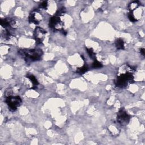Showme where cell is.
Listing matches in <instances>:
<instances>
[{
    "label": "cell",
    "instance_id": "6",
    "mask_svg": "<svg viewBox=\"0 0 145 145\" xmlns=\"http://www.w3.org/2000/svg\"><path fill=\"white\" fill-rule=\"evenodd\" d=\"M46 35V31L42 28L40 27H37L34 31V37L37 44H42Z\"/></svg>",
    "mask_w": 145,
    "mask_h": 145
},
{
    "label": "cell",
    "instance_id": "17",
    "mask_svg": "<svg viewBox=\"0 0 145 145\" xmlns=\"http://www.w3.org/2000/svg\"><path fill=\"white\" fill-rule=\"evenodd\" d=\"M140 53L144 57V48H141V49H140Z\"/></svg>",
    "mask_w": 145,
    "mask_h": 145
},
{
    "label": "cell",
    "instance_id": "3",
    "mask_svg": "<svg viewBox=\"0 0 145 145\" xmlns=\"http://www.w3.org/2000/svg\"><path fill=\"white\" fill-rule=\"evenodd\" d=\"M5 102L7 104L8 107L9 108L10 111L11 112H15L17 110V108L22 104V99L19 96H7Z\"/></svg>",
    "mask_w": 145,
    "mask_h": 145
},
{
    "label": "cell",
    "instance_id": "14",
    "mask_svg": "<svg viewBox=\"0 0 145 145\" xmlns=\"http://www.w3.org/2000/svg\"><path fill=\"white\" fill-rule=\"evenodd\" d=\"M128 18H129V19L130 22H132L134 23L137 21V19L135 18V17L134 16L132 12H130V13L128 14Z\"/></svg>",
    "mask_w": 145,
    "mask_h": 145
},
{
    "label": "cell",
    "instance_id": "10",
    "mask_svg": "<svg viewBox=\"0 0 145 145\" xmlns=\"http://www.w3.org/2000/svg\"><path fill=\"white\" fill-rule=\"evenodd\" d=\"M27 78H29L31 81L32 82V83H33V88H34L35 87H36V86H37L38 85V80L36 78L35 76L33 75H32V74H30V75H27Z\"/></svg>",
    "mask_w": 145,
    "mask_h": 145
},
{
    "label": "cell",
    "instance_id": "4",
    "mask_svg": "<svg viewBox=\"0 0 145 145\" xmlns=\"http://www.w3.org/2000/svg\"><path fill=\"white\" fill-rule=\"evenodd\" d=\"M63 25V22L61 21V18L59 16H53L49 20V27L53 30L62 31L64 30Z\"/></svg>",
    "mask_w": 145,
    "mask_h": 145
},
{
    "label": "cell",
    "instance_id": "13",
    "mask_svg": "<svg viewBox=\"0 0 145 145\" xmlns=\"http://www.w3.org/2000/svg\"><path fill=\"white\" fill-rule=\"evenodd\" d=\"M92 67L94 68V69H99V68H101L103 67V65L101 62L98 61V60H95L94 62L92 63Z\"/></svg>",
    "mask_w": 145,
    "mask_h": 145
},
{
    "label": "cell",
    "instance_id": "12",
    "mask_svg": "<svg viewBox=\"0 0 145 145\" xmlns=\"http://www.w3.org/2000/svg\"><path fill=\"white\" fill-rule=\"evenodd\" d=\"M86 50H87V52L88 55L90 56V57L92 59H93L94 60H96V54H95V53L94 52V50L92 49V48H86Z\"/></svg>",
    "mask_w": 145,
    "mask_h": 145
},
{
    "label": "cell",
    "instance_id": "7",
    "mask_svg": "<svg viewBox=\"0 0 145 145\" xmlns=\"http://www.w3.org/2000/svg\"><path fill=\"white\" fill-rule=\"evenodd\" d=\"M43 17L38 10H34L29 15V22L30 23L39 24L42 21Z\"/></svg>",
    "mask_w": 145,
    "mask_h": 145
},
{
    "label": "cell",
    "instance_id": "16",
    "mask_svg": "<svg viewBox=\"0 0 145 145\" xmlns=\"http://www.w3.org/2000/svg\"><path fill=\"white\" fill-rule=\"evenodd\" d=\"M48 6V1H43L41 4H40V7L42 8V9H47Z\"/></svg>",
    "mask_w": 145,
    "mask_h": 145
},
{
    "label": "cell",
    "instance_id": "2",
    "mask_svg": "<svg viewBox=\"0 0 145 145\" xmlns=\"http://www.w3.org/2000/svg\"><path fill=\"white\" fill-rule=\"evenodd\" d=\"M133 81V75L132 72H125L121 74L117 77L115 83L118 87L124 88L128 86V84L131 83Z\"/></svg>",
    "mask_w": 145,
    "mask_h": 145
},
{
    "label": "cell",
    "instance_id": "8",
    "mask_svg": "<svg viewBox=\"0 0 145 145\" xmlns=\"http://www.w3.org/2000/svg\"><path fill=\"white\" fill-rule=\"evenodd\" d=\"M115 46L117 49H119V50L125 49V43L123 39H122L121 38H119L116 40Z\"/></svg>",
    "mask_w": 145,
    "mask_h": 145
},
{
    "label": "cell",
    "instance_id": "1",
    "mask_svg": "<svg viewBox=\"0 0 145 145\" xmlns=\"http://www.w3.org/2000/svg\"><path fill=\"white\" fill-rule=\"evenodd\" d=\"M19 55L26 60L27 62L39 61L42 58L43 52L40 49H20Z\"/></svg>",
    "mask_w": 145,
    "mask_h": 145
},
{
    "label": "cell",
    "instance_id": "5",
    "mask_svg": "<svg viewBox=\"0 0 145 145\" xmlns=\"http://www.w3.org/2000/svg\"><path fill=\"white\" fill-rule=\"evenodd\" d=\"M130 119V116L124 108H121L119 110L117 114V120L120 125L123 126L126 125L129 122Z\"/></svg>",
    "mask_w": 145,
    "mask_h": 145
},
{
    "label": "cell",
    "instance_id": "9",
    "mask_svg": "<svg viewBox=\"0 0 145 145\" xmlns=\"http://www.w3.org/2000/svg\"><path fill=\"white\" fill-rule=\"evenodd\" d=\"M140 6V2L138 1H134L131 2L129 5V9L130 12H133L134 10L137 9Z\"/></svg>",
    "mask_w": 145,
    "mask_h": 145
},
{
    "label": "cell",
    "instance_id": "11",
    "mask_svg": "<svg viewBox=\"0 0 145 145\" xmlns=\"http://www.w3.org/2000/svg\"><path fill=\"white\" fill-rule=\"evenodd\" d=\"M88 70V67L86 65V64H84V65L80 68H78L76 70V72L80 74H83L86 72Z\"/></svg>",
    "mask_w": 145,
    "mask_h": 145
},
{
    "label": "cell",
    "instance_id": "15",
    "mask_svg": "<svg viewBox=\"0 0 145 145\" xmlns=\"http://www.w3.org/2000/svg\"><path fill=\"white\" fill-rule=\"evenodd\" d=\"M65 13V9L62 7L61 8H60V9H58L57 10V11L56 12V15H57V16H59V17H60V16L63 15Z\"/></svg>",
    "mask_w": 145,
    "mask_h": 145
}]
</instances>
